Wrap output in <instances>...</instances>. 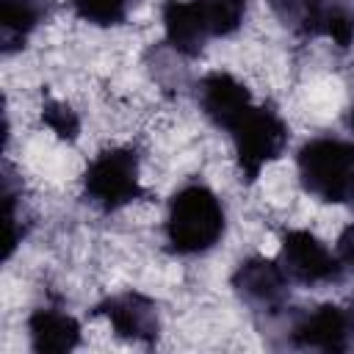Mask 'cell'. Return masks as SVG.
<instances>
[{
	"label": "cell",
	"instance_id": "obj_15",
	"mask_svg": "<svg viewBox=\"0 0 354 354\" xmlns=\"http://www.w3.org/2000/svg\"><path fill=\"white\" fill-rule=\"evenodd\" d=\"M133 6H136V0H72L75 14L83 22L97 25V28L122 25Z\"/></svg>",
	"mask_w": 354,
	"mask_h": 354
},
{
	"label": "cell",
	"instance_id": "obj_6",
	"mask_svg": "<svg viewBox=\"0 0 354 354\" xmlns=\"http://www.w3.org/2000/svg\"><path fill=\"white\" fill-rule=\"evenodd\" d=\"M230 282H232V290L238 293V299L254 313L277 315L285 310V304L290 299V277L285 274L279 260H271L263 254H252V257L241 260L235 266Z\"/></svg>",
	"mask_w": 354,
	"mask_h": 354
},
{
	"label": "cell",
	"instance_id": "obj_1",
	"mask_svg": "<svg viewBox=\"0 0 354 354\" xmlns=\"http://www.w3.org/2000/svg\"><path fill=\"white\" fill-rule=\"evenodd\" d=\"M227 230V213L221 199L202 183L177 188L166 207L163 238L171 254L194 257L210 252Z\"/></svg>",
	"mask_w": 354,
	"mask_h": 354
},
{
	"label": "cell",
	"instance_id": "obj_17",
	"mask_svg": "<svg viewBox=\"0 0 354 354\" xmlns=\"http://www.w3.org/2000/svg\"><path fill=\"white\" fill-rule=\"evenodd\" d=\"M324 36L332 39V44H337L340 50L351 47V41H354V6L351 3H346V0H332L329 3Z\"/></svg>",
	"mask_w": 354,
	"mask_h": 354
},
{
	"label": "cell",
	"instance_id": "obj_20",
	"mask_svg": "<svg viewBox=\"0 0 354 354\" xmlns=\"http://www.w3.org/2000/svg\"><path fill=\"white\" fill-rule=\"evenodd\" d=\"M348 315H351V324H354V296H351V301H348Z\"/></svg>",
	"mask_w": 354,
	"mask_h": 354
},
{
	"label": "cell",
	"instance_id": "obj_4",
	"mask_svg": "<svg viewBox=\"0 0 354 354\" xmlns=\"http://www.w3.org/2000/svg\"><path fill=\"white\" fill-rule=\"evenodd\" d=\"M235 166L243 183H254L268 163H274L290 138L285 119L271 105H257L230 130Z\"/></svg>",
	"mask_w": 354,
	"mask_h": 354
},
{
	"label": "cell",
	"instance_id": "obj_9",
	"mask_svg": "<svg viewBox=\"0 0 354 354\" xmlns=\"http://www.w3.org/2000/svg\"><path fill=\"white\" fill-rule=\"evenodd\" d=\"M97 315L108 318L111 329L122 340H130V343H152L160 335L158 304L138 290H124V293L108 296L105 301L97 304Z\"/></svg>",
	"mask_w": 354,
	"mask_h": 354
},
{
	"label": "cell",
	"instance_id": "obj_10",
	"mask_svg": "<svg viewBox=\"0 0 354 354\" xmlns=\"http://www.w3.org/2000/svg\"><path fill=\"white\" fill-rule=\"evenodd\" d=\"M160 19L166 41L177 55L196 58L210 41V30L202 19L196 0H166L160 8Z\"/></svg>",
	"mask_w": 354,
	"mask_h": 354
},
{
	"label": "cell",
	"instance_id": "obj_8",
	"mask_svg": "<svg viewBox=\"0 0 354 354\" xmlns=\"http://www.w3.org/2000/svg\"><path fill=\"white\" fill-rule=\"evenodd\" d=\"M196 102H199V111L207 116V122L227 133L254 108V100L246 83H241L235 75L221 69L207 72L196 83Z\"/></svg>",
	"mask_w": 354,
	"mask_h": 354
},
{
	"label": "cell",
	"instance_id": "obj_3",
	"mask_svg": "<svg viewBox=\"0 0 354 354\" xmlns=\"http://www.w3.org/2000/svg\"><path fill=\"white\" fill-rule=\"evenodd\" d=\"M83 196L102 213L127 207L144 196L138 155L130 147H108L83 171Z\"/></svg>",
	"mask_w": 354,
	"mask_h": 354
},
{
	"label": "cell",
	"instance_id": "obj_2",
	"mask_svg": "<svg viewBox=\"0 0 354 354\" xmlns=\"http://www.w3.org/2000/svg\"><path fill=\"white\" fill-rule=\"evenodd\" d=\"M299 183L321 202L354 205V144L318 136L301 144L296 155Z\"/></svg>",
	"mask_w": 354,
	"mask_h": 354
},
{
	"label": "cell",
	"instance_id": "obj_7",
	"mask_svg": "<svg viewBox=\"0 0 354 354\" xmlns=\"http://www.w3.org/2000/svg\"><path fill=\"white\" fill-rule=\"evenodd\" d=\"M354 324L348 310L326 301L313 310H304L290 324V343L296 348L313 351H348Z\"/></svg>",
	"mask_w": 354,
	"mask_h": 354
},
{
	"label": "cell",
	"instance_id": "obj_11",
	"mask_svg": "<svg viewBox=\"0 0 354 354\" xmlns=\"http://www.w3.org/2000/svg\"><path fill=\"white\" fill-rule=\"evenodd\" d=\"M28 340L39 354H66L80 346V324L58 307H36L28 315Z\"/></svg>",
	"mask_w": 354,
	"mask_h": 354
},
{
	"label": "cell",
	"instance_id": "obj_18",
	"mask_svg": "<svg viewBox=\"0 0 354 354\" xmlns=\"http://www.w3.org/2000/svg\"><path fill=\"white\" fill-rule=\"evenodd\" d=\"M335 254L340 260V266L346 271L354 274V221L348 227H343V232L337 235V246H335Z\"/></svg>",
	"mask_w": 354,
	"mask_h": 354
},
{
	"label": "cell",
	"instance_id": "obj_14",
	"mask_svg": "<svg viewBox=\"0 0 354 354\" xmlns=\"http://www.w3.org/2000/svg\"><path fill=\"white\" fill-rule=\"evenodd\" d=\"M202 19L210 30V39H224L232 36L249 11V0H196Z\"/></svg>",
	"mask_w": 354,
	"mask_h": 354
},
{
	"label": "cell",
	"instance_id": "obj_12",
	"mask_svg": "<svg viewBox=\"0 0 354 354\" xmlns=\"http://www.w3.org/2000/svg\"><path fill=\"white\" fill-rule=\"evenodd\" d=\"M44 0H0V47L6 55L22 50L30 33L44 22Z\"/></svg>",
	"mask_w": 354,
	"mask_h": 354
},
{
	"label": "cell",
	"instance_id": "obj_5",
	"mask_svg": "<svg viewBox=\"0 0 354 354\" xmlns=\"http://www.w3.org/2000/svg\"><path fill=\"white\" fill-rule=\"evenodd\" d=\"M279 266L290 277V282H299L304 288L318 285H335L343 279V266L335 252L310 230H288L279 243Z\"/></svg>",
	"mask_w": 354,
	"mask_h": 354
},
{
	"label": "cell",
	"instance_id": "obj_19",
	"mask_svg": "<svg viewBox=\"0 0 354 354\" xmlns=\"http://www.w3.org/2000/svg\"><path fill=\"white\" fill-rule=\"evenodd\" d=\"M346 124H348V130L354 133V102H351V108H348V116H346Z\"/></svg>",
	"mask_w": 354,
	"mask_h": 354
},
{
	"label": "cell",
	"instance_id": "obj_16",
	"mask_svg": "<svg viewBox=\"0 0 354 354\" xmlns=\"http://www.w3.org/2000/svg\"><path fill=\"white\" fill-rule=\"evenodd\" d=\"M41 122L61 138V141H77L80 136V116L69 102L47 100L41 105Z\"/></svg>",
	"mask_w": 354,
	"mask_h": 354
},
{
	"label": "cell",
	"instance_id": "obj_13",
	"mask_svg": "<svg viewBox=\"0 0 354 354\" xmlns=\"http://www.w3.org/2000/svg\"><path fill=\"white\" fill-rule=\"evenodd\" d=\"M329 3L332 0H268L279 25L299 39L324 36Z\"/></svg>",
	"mask_w": 354,
	"mask_h": 354
}]
</instances>
